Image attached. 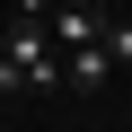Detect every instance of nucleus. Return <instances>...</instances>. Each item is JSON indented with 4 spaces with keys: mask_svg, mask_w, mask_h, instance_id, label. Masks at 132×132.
<instances>
[{
    "mask_svg": "<svg viewBox=\"0 0 132 132\" xmlns=\"http://www.w3.org/2000/svg\"><path fill=\"white\" fill-rule=\"evenodd\" d=\"M106 71H114V62H106V44H88V53H71V62H62V79H71V88H106Z\"/></svg>",
    "mask_w": 132,
    "mask_h": 132,
    "instance_id": "3",
    "label": "nucleus"
},
{
    "mask_svg": "<svg viewBox=\"0 0 132 132\" xmlns=\"http://www.w3.org/2000/svg\"><path fill=\"white\" fill-rule=\"evenodd\" d=\"M0 62H18V71L53 62V27L44 18H9V27H0Z\"/></svg>",
    "mask_w": 132,
    "mask_h": 132,
    "instance_id": "2",
    "label": "nucleus"
},
{
    "mask_svg": "<svg viewBox=\"0 0 132 132\" xmlns=\"http://www.w3.org/2000/svg\"><path fill=\"white\" fill-rule=\"evenodd\" d=\"M0 97H27V71L18 62H0Z\"/></svg>",
    "mask_w": 132,
    "mask_h": 132,
    "instance_id": "5",
    "label": "nucleus"
},
{
    "mask_svg": "<svg viewBox=\"0 0 132 132\" xmlns=\"http://www.w3.org/2000/svg\"><path fill=\"white\" fill-rule=\"evenodd\" d=\"M9 9H18V18H44V9H53V0H9Z\"/></svg>",
    "mask_w": 132,
    "mask_h": 132,
    "instance_id": "6",
    "label": "nucleus"
},
{
    "mask_svg": "<svg viewBox=\"0 0 132 132\" xmlns=\"http://www.w3.org/2000/svg\"><path fill=\"white\" fill-rule=\"evenodd\" d=\"M44 27H53V53H88V44L106 35V9H97V0H53Z\"/></svg>",
    "mask_w": 132,
    "mask_h": 132,
    "instance_id": "1",
    "label": "nucleus"
},
{
    "mask_svg": "<svg viewBox=\"0 0 132 132\" xmlns=\"http://www.w3.org/2000/svg\"><path fill=\"white\" fill-rule=\"evenodd\" d=\"M97 44H106V62H132V27H123V18H106V35H97Z\"/></svg>",
    "mask_w": 132,
    "mask_h": 132,
    "instance_id": "4",
    "label": "nucleus"
}]
</instances>
